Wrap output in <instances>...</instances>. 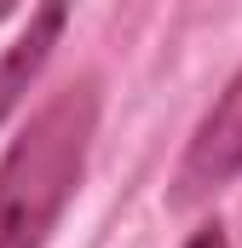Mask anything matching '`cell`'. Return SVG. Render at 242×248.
I'll list each match as a JSON object with an SVG mask.
<instances>
[{"label": "cell", "instance_id": "obj_4", "mask_svg": "<svg viewBox=\"0 0 242 248\" xmlns=\"http://www.w3.org/2000/svg\"><path fill=\"white\" fill-rule=\"evenodd\" d=\"M184 248H231V237H225V225L213 219V225H202V231H196V237H190Z\"/></svg>", "mask_w": 242, "mask_h": 248}, {"label": "cell", "instance_id": "obj_1", "mask_svg": "<svg viewBox=\"0 0 242 248\" xmlns=\"http://www.w3.org/2000/svg\"><path fill=\"white\" fill-rule=\"evenodd\" d=\"M98 133V81L81 75L52 93L29 127L0 156V248H46L69 196L87 173V150Z\"/></svg>", "mask_w": 242, "mask_h": 248}, {"label": "cell", "instance_id": "obj_3", "mask_svg": "<svg viewBox=\"0 0 242 248\" xmlns=\"http://www.w3.org/2000/svg\"><path fill=\"white\" fill-rule=\"evenodd\" d=\"M63 17H69V0H41L29 29L6 46V58H0V116H12L23 104V93L35 87V75L46 69L52 46L63 41Z\"/></svg>", "mask_w": 242, "mask_h": 248}, {"label": "cell", "instance_id": "obj_5", "mask_svg": "<svg viewBox=\"0 0 242 248\" xmlns=\"http://www.w3.org/2000/svg\"><path fill=\"white\" fill-rule=\"evenodd\" d=\"M12 6H17V0H0V17H6V12H12Z\"/></svg>", "mask_w": 242, "mask_h": 248}, {"label": "cell", "instance_id": "obj_2", "mask_svg": "<svg viewBox=\"0 0 242 248\" xmlns=\"http://www.w3.org/2000/svg\"><path fill=\"white\" fill-rule=\"evenodd\" d=\"M237 173H242V69L231 75V87L213 98V110L190 133L179 179H173V202L190 208V202L213 196L219 185H231Z\"/></svg>", "mask_w": 242, "mask_h": 248}]
</instances>
